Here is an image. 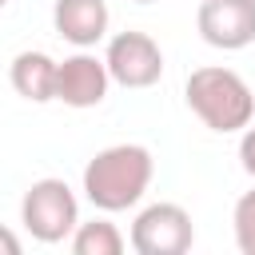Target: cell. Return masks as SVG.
<instances>
[{
    "mask_svg": "<svg viewBox=\"0 0 255 255\" xmlns=\"http://www.w3.org/2000/svg\"><path fill=\"white\" fill-rule=\"evenodd\" d=\"M155 175V159L143 143H112L84 167V195L100 211H128L143 199Z\"/></svg>",
    "mask_w": 255,
    "mask_h": 255,
    "instance_id": "6da1fadb",
    "label": "cell"
},
{
    "mask_svg": "<svg viewBox=\"0 0 255 255\" xmlns=\"http://www.w3.org/2000/svg\"><path fill=\"white\" fill-rule=\"evenodd\" d=\"M187 108L211 128V131H243L255 116V96L231 68H195L187 76Z\"/></svg>",
    "mask_w": 255,
    "mask_h": 255,
    "instance_id": "7a4b0ae2",
    "label": "cell"
},
{
    "mask_svg": "<svg viewBox=\"0 0 255 255\" xmlns=\"http://www.w3.org/2000/svg\"><path fill=\"white\" fill-rule=\"evenodd\" d=\"M20 219H24L32 239L60 243V239H68L76 231L80 207H76V195H72V187L64 179H36L20 199Z\"/></svg>",
    "mask_w": 255,
    "mask_h": 255,
    "instance_id": "3957f363",
    "label": "cell"
},
{
    "mask_svg": "<svg viewBox=\"0 0 255 255\" xmlns=\"http://www.w3.org/2000/svg\"><path fill=\"white\" fill-rule=\"evenodd\" d=\"M191 239V215L179 203H151L131 223V247L139 255H183Z\"/></svg>",
    "mask_w": 255,
    "mask_h": 255,
    "instance_id": "277c9868",
    "label": "cell"
},
{
    "mask_svg": "<svg viewBox=\"0 0 255 255\" xmlns=\"http://www.w3.org/2000/svg\"><path fill=\"white\" fill-rule=\"evenodd\" d=\"M108 76L124 88H151L163 76V52L147 32H120L108 40Z\"/></svg>",
    "mask_w": 255,
    "mask_h": 255,
    "instance_id": "5b68a950",
    "label": "cell"
},
{
    "mask_svg": "<svg viewBox=\"0 0 255 255\" xmlns=\"http://www.w3.org/2000/svg\"><path fill=\"white\" fill-rule=\"evenodd\" d=\"M195 28L211 48L239 52L255 40V0H203Z\"/></svg>",
    "mask_w": 255,
    "mask_h": 255,
    "instance_id": "8992f818",
    "label": "cell"
},
{
    "mask_svg": "<svg viewBox=\"0 0 255 255\" xmlns=\"http://www.w3.org/2000/svg\"><path fill=\"white\" fill-rule=\"evenodd\" d=\"M108 84H112L108 64L88 56V52H76L64 64H56V100H64L68 108H96V104H104Z\"/></svg>",
    "mask_w": 255,
    "mask_h": 255,
    "instance_id": "52a82bcc",
    "label": "cell"
},
{
    "mask_svg": "<svg viewBox=\"0 0 255 255\" xmlns=\"http://www.w3.org/2000/svg\"><path fill=\"white\" fill-rule=\"evenodd\" d=\"M108 4L104 0H56L52 8V24L56 32L76 44V48H92L108 36Z\"/></svg>",
    "mask_w": 255,
    "mask_h": 255,
    "instance_id": "ba28073f",
    "label": "cell"
},
{
    "mask_svg": "<svg viewBox=\"0 0 255 255\" xmlns=\"http://www.w3.org/2000/svg\"><path fill=\"white\" fill-rule=\"evenodd\" d=\"M8 80H12L16 96H24L32 104L56 100V60L48 52H20L8 68Z\"/></svg>",
    "mask_w": 255,
    "mask_h": 255,
    "instance_id": "9c48e42d",
    "label": "cell"
},
{
    "mask_svg": "<svg viewBox=\"0 0 255 255\" xmlns=\"http://www.w3.org/2000/svg\"><path fill=\"white\" fill-rule=\"evenodd\" d=\"M72 251H76V255H120V251H124V235H120V227L108 223V219L76 223V231H72Z\"/></svg>",
    "mask_w": 255,
    "mask_h": 255,
    "instance_id": "30bf717a",
    "label": "cell"
},
{
    "mask_svg": "<svg viewBox=\"0 0 255 255\" xmlns=\"http://www.w3.org/2000/svg\"><path fill=\"white\" fill-rule=\"evenodd\" d=\"M235 243L243 255H255V191H243L235 203Z\"/></svg>",
    "mask_w": 255,
    "mask_h": 255,
    "instance_id": "8fae6325",
    "label": "cell"
},
{
    "mask_svg": "<svg viewBox=\"0 0 255 255\" xmlns=\"http://www.w3.org/2000/svg\"><path fill=\"white\" fill-rule=\"evenodd\" d=\"M239 159H243V171L255 175V128L243 131V139H239Z\"/></svg>",
    "mask_w": 255,
    "mask_h": 255,
    "instance_id": "7c38bea8",
    "label": "cell"
},
{
    "mask_svg": "<svg viewBox=\"0 0 255 255\" xmlns=\"http://www.w3.org/2000/svg\"><path fill=\"white\" fill-rule=\"evenodd\" d=\"M0 255H20V239L8 227H0Z\"/></svg>",
    "mask_w": 255,
    "mask_h": 255,
    "instance_id": "4fadbf2b",
    "label": "cell"
},
{
    "mask_svg": "<svg viewBox=\"0 0 255 255\" xmlns=\"http://www.w3.org/2000/svg\"><path fill=\"white\" fill-rule=\"evenodd\" d=\"M135 4H151V0H135Z\"/></svg>",
    "mask_w": 255,
    "mask_h": 255,
    "instance_id": "5bb4252c",
    "label": "cell"
},
{
    "mask_svg": "<svg viewBox=\"0 0 255 255\" xmlns=\"http://www.w3.org/2000/svg\"><path fill=\"white\" fill-rule=\"evenodd\" d=\"M4 4H8V0H0V8H4Z\"/></svg>",
    "mask_w": 255,
    "mask_h": 255,
    "instance_id": "9a60e30c",
    "label": "cell"
}]
</instances>
